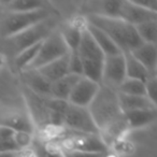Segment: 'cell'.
Returning a JSON list of instances; mask_svg holds the SVG:
<instances>
[{"label":"cell","mask_w":157,"mask_h":157,"mask_svg":"<svg viewBox=\"0 0 157 157\" xmlns=\"http://www.w3.org/2000/svg\"><path fill=\"white\" fill-rule=\"evenodd\" d=\"M90 113L105 143L109 144L127 128L124 114L118 105L117 92L100 84L98 94L90 105Z\"/></svg>","instance_id":"1"},{"label":"cell","mask_w":157,"mask_h":157,"mask_svg":"<svg viewBox=\"0 0 157 157\" xmlns=\"http://www.w3.org/2000/svg\"><path fill=\"white\" fill-rule=\"evenodd\" d=\"M85 23L100 29L116 44L122 53L130 52L143 42L137 35L135 26L117 17L86 15Z\"/></svg>","instance_id":"2"},{"label":"cell","mask_w":157,"mask_h":157,"mask_svg":"<svg viewBox=\"0 0 157 157\" xmlns=\"http://www.w3.org/2000/svg\"><path fill=\"white\" fill-rule=\"evenodd\" d=\"M76 53L82 63L84 78H87L100 84L105 55L97 46V44L88 33L86 24Z\"/></svg>","instance_id":"3"},{"label":"cell","mask_w":157,"mask_h":157,"mask_svg":"<svg viewBox=\"0 0 157 157\" xmlns=\"http://www.w3.org/2000/svg\"><path fill=\"white\" fill-rule=\"evenodd\" d=\"M56 18L52 15L46 20L42 21V22L38 23V24L25 29L22 33L8 38V39L11 42L16 54H18L25 48L44 41L51 33L56 30Z\"/></svg>","instance_id":"4"},{"label":"cell","mask_w":157,"mask_h":157,"mask_svg":"<svg viewBox=\"0 0 157 157\" xmlns=\"http://www.w3.org/2000/svg\"><path fill=\"white\" fill-rule=\"evenodd\" d=\"M61 127L72 132L99 135V130L90 115L88 108L76 107L70 103H67L63 113Z\"/></svg>","instance_id":"5"},{"label":"cell","mask_w":157,"mask_h":157,"mask_svg":"<svg viewBox=\"0 0 157 157\" xmlns=\"http://www.w3.org/2000/svg\"><path fill=\"white\" fill-rule=\"evenodd\" d=\"M55 145L65 150L97 153V154H105L108 148V145L99 135L72 132V131H68L67 135L61 136L59 143Z\"/></svg>","instance_id":"6"},{"label":"cell","mask_w":157,"mask_h":157,"mask_svg":"<svg viewBox=\"0 0 157 157\" xmlns=\"http://www.w3.org/2000/svg\"><path fill=\"white\" fill-rule=\"evenodd\" d=\"M52 11L48 7L39 10L29 12H17V13H10L6 17L2 24L3 36L10 38L12 36L24 31L25 29L46 20L52 16Z\"/></svg>","instance_id":"7"},{"label":"cell","mask_w":157,"mask_h":157,"mask_svg":"<svg viewBox=\"0 0 157 157\" xmlns=\"http://www.w3.org/2000/svg\"><path fill=\"white\" fill-rule=\"evenodd\" d=\"M69 53V48L66 45L60 31L56 29L44 41H42L37 57L26 70H37L56 59L66 56Z\"/></svg>","instance_id":"8"},{"label":"cell","mask_w":157,"mask_h":157,"mask_svg":"<svg viewBox=\"0 0 157 157\" xmlns=\"http://www.w3.org/2000/svg\"><path fill=\"white\" fill-rule=\"evenodd\" d=\"M0 126L14 132L33 133L35 122L29 110L20 107H8L0 109Z\"/></svg>","instance_id":"9"},{"label":"cell","mask_w":157,"mask_h":157,"mask_svg":"<svg viewBox=\"0 0 157 157\" xmlns=\"http://www.w3.org/2000/svg\"><path fill=\"white\" fill-rule=\"evenodd\" d=\"M126 78V67H125L124 54L105 56L101 76V85L112 90H117L118 86Z\"/></svg>","instance_id":"10"},{"label":"cell","mask_w":157,"mask_h":157,"mask_svg":"<svg viewBox=\"0 0 157 157\" xmlns=\"http://www.w3.org/2000/svg\"><path fill=\"white\" fill-rule=\"evenodd\" d=\"M99 88H100L99 83L81 76L70 93L67 102L76 107L88 108L96 95L98 94Z\"/></svg>","instance_id":"11"},{"label":"cell","mask_w":157,"mask_h":157,"mask_svg":"<svg viewBox=\"0 0 157 157\" xmlns=\"http://www.w3.org/2000/svg\"><path fill=\"white\" fill-rule=\"evenodd\" d=\"M118 18L125 21L132 26H137L150 21H157V13L143 9L131 2L130 0H125V1H121Z\"/></svg>","instance_id":"12"},{"label":"cell","mask_w":157,"mask_h":157,"mask_svg":"<svg viewBox=\"0 0 157 157\" xmlns=\"http://www.w3.org/2000/svg\"><path fill=\"white\" fill-rule=\"evenodd\" d=\"M131 56L138 60L150 73L156 74L157 68V48L156 44L141 43L139 46L129 52Z\"/></svg>","instance_id":"13"},{"label":"cell","mask_w":157,"mask_h":157,"mask_svg":"<svg viewBox=\"0 0 157 157\" xmlns=\"http://www.w3.org/2000/svg\"><path fill=\"white\" fill-rule=\"evenodd\" d=\"M37 71L51 84L69 74V54L37 69Z\"/></svg>","instance_id":"14"},{"label":"cell","mask_w":157,"mask_h":157,"mask_svg":"<svg viewBox=\"0 0 157 157\" xmlns=\"http://www.w3.org/2000/svg\"><path fill=\"white\" fill-rule=\"evenodd\" d=\"M124 114L125 122L128 129H138L152 124L156 120V108L154 109H142L136 111L126 112Z\"/></svg>","instance_id":"15"},{"label":"cell","mask_w":157,"mask_h":157,"mask_svg":"<svg viewBox=\"0 0 157 157\" xmlns=\"http://www.w3.org/2000/svg\"><path fill=\"white\" fill-rule=\"evenodd\" d=\"M80 78H81L80 75L69 73L63 78H59L58 81L52 83L50 97L54 99H58V100L68 101L70 93L73 90L74 85L76 84Z\"/></svg>","instance_id":"16"},{"label":"cell","mask_w":157,"mask_h":157,"mask_svg":"<svg viewBox=\"0 0 157 157\" xmlns=\"http://www.w3.org/2000/svg\"><path fill=\"white\" fill-rule=\"evenodd\" d=\"M25 82L30 92L41 97H50L52 84L45 80L37 70H25Z\"/></svg>","instance_id":"17"},{"label":"cell","mask_w":157,"mask_h":157,"mask_svg":"<svg viewBox=\"0 0 157 157\" xmlns=\"http://www.w3.org/2000/svg\"><path fill=\"white\" fill-rule=\"evenodd\" d=\"M117 100L123 113L136 110L156 108V105H154L146 96H129L117 93Z\"/></svg>","instance_id":"18"},{"label":"cell","mask_w":157,"mask_h":157,"mask_svg":"<svg viewBox=\"0 0 157 157\" xmlns=\"http://www.w3.org/2000/svg\"><path fill=\"white\" fill-rule=\"evenodd\" d=\"M121 1L108 0V1H93L87 3L86 15H100L108 17H117Z\"/></svg>","instance_id":"19"},{"label":"cell","mask_w":157,"mask_h":157,"mask_svg":"<svg viewBox=\"0 0 157 157\" xmlns=\"http://www.w3.org/2000/svg\"><path fill=\"white\" fill-rule=\"evenodd\" d=\"M86 29H87L90 37L93 38V40L95 41V43L97 44V46L102 51V53L105 56L116 55V54L122 53L120 48L116 46V44L114 43L103 31H101L100 29L96 28V27H94V26H90V25H88V24H86Z\"/></svg>","instance_id":"20"},{"label":"cell","mask_w":157,"mask_h":157,"mask_svg":"<svg viewBox=\"0 0 157 157\" xmlns=\"http://www.w3.org/2000/svg\"><path fill=\"white\" fill-rule=\"evenodd\" d=\"M84 28H85V21H82L81 23H72L69 26L66 27L63 31H60L63 41H65L67 48H69V52L78 51Z\"/></svg>","instance_id":"21"},{"label":"cell","mask_w":157,"mask_h":157,"mask_svg":"<svg viewBox=\"0 0 157 157\" xmlns=\"http://www.w3.org/2000/svg\"><path fill=\"white\" fill-rule=\"evenodd\" d=\"M125 58V67H126V78H135V80H139L145 83L148 78L152 75H156V74H152L141 65L138 60H136L129 52L123 53Z\"/></svg>","instance_id":"22"},{"label":"cell","mask_w":157,"mask_h":157,"mask_svg":"<svg viewBox=\"0 0 157 157\" xmlns=\"http://www.w3.org/2000/svg\"><path fill=\"white\" fill-rule=\"evenodd\" d=\"M30 152L33 157H63L58 146L42 139H33Z\"/></svg>","instance_id":"23"},{"label":"cell","mask_w":157,"mask_h":157,"mask_svg":"<svg viewBox=\"0 0 157 157\" xmlns=\"http://www.w3.org/2000/svg\"><path fill=\"white\" fill-rule=\"evenodd\" d=\"M137 35L143 43L156 44L157 41V21H150L135 26Z\"/></svg>","instance_id":"24"},{"label":"cell","mask_w":157,"mask_h":157,"mask_svg":"<svg viewBox=\"0 0 157 157\" xmlns=\"http://www.w3.org/2000/svg\"><path fill=\"white\" fill-rule=\"evenodd\" d=\"M116 92L120 94L129 95V96H146L145 83L139 80L126 78L117 87Z\"/></svg>","instance_id":"25"},{"label":"cell","mask_w":157,"mask_h":157,"mask_svg":"<svg viewBox=\"0 0 157 157\" xmlns=\"http://www.w3.org/2000/svg\"><path fill=\"white\" fill-rule=\"evenodd\" d=\"M7 6L11 13H17V12H29L42 9L48 7V3L40 0H14V1H9Z\"/></svg>","instance_id":"26"},{"label":"cell","mask_w":157,"mask_h":157,"mask_svg":"<svg viewBox=\"0 0 157 157\" xmlns=\"http://www.w3.org/2000/svg\"><path fill=\"white\" fill-rule=\"evenodd\" d=\"M42 42L37 43L35 45H31L29 48L23 50L22 52H20L18 54H16L15 56V65L18 69L21 70H26L29 66L31 65L35 58L37 57V54L39 52L40 45H41Z\"/></svg>","instance_id":"27"},{"label":"cell","mask_w":157,"mask_h":157,"mask_svg":"<svg viewBox=\"0 0 157 157\" xmlns=\"http://www.w3.org/2000/svg\"><path fill=\"white\" fill-rule=\"evenodd\" d=\"M69 73L83 76L82 63L80 60V57H78L76 52L69 53Z\"/></svg>","instance_id":"28"},{"label":"cell","mask_w":157,"mask_h":157,"mask_svg":"<svg viewBox=\"0 0 157 157\" xmlns=\"http://www.w3.org/2000/svg\"><path fill=\"white\" fill-rule=\"evenodd\" d=\"M13 138L20 151H25L28 147H30L33 139V135L27 132H14Z\"/></svg>","instance_id":"29"},{"label":"cell","mask_w":157,"mask_h":157,"mask_svg":"<svg viewBox=\"0 0 157 157\" xmlns=\"http://www.w3.org/2000/svg\"><path fill=\"white\" fill-rule=\"evenodd\" d=\"M145 95L154 105H156V97H157L156 75H152L145 82Z\"/></svg>","instance_id":"30"},{"label":"cell","mask_w":157,"mask_h":157,"mask_svg":"<svg viewBox=\"0 0 157 157\" xmlns=\"http://www.w3.org/2000/svg\"><path fill=\"white\" fill-rule=\"evenodd\" d=\"M63 157H105V154H97V153H85L78 151H71L60 148Z\"/></svg>","instance_id":"31"},{"label":"cell","mask_w":157,"mask_h":157,"mask_svg":"<svg viewBox=\"0 0 157 157\" xmlns=\"http://www.w3.org/2000/svg\"><path fill=\"white\" fill-rule=\"evenodd\" d=\"M13 133H14V131L0 126V142L2 141V140L7 139V138L11 137V136H13Z\"/></svg>","instance_id":"32"},{"label":"cell","mask_w":157,"mask_h":157,"mask_svg":"<svg viewBox=\"0 0 157 157\" xmlns=\"http://www.w3.org/2000/svg\"><path fill=\"white\" fill-rule=\"evenodd\" d=\"M17 157H33V154H31L30 150H25V151H21L20 153H18Z\"/></svg>","instance_id":"33"},{"label":"cell","mask_w":157,"mask_h":157,"mask_svg":"<svg viewBox=\"0 0 157 157\" xmlns=\"http://www.w3.org/2000/svg\"><path fill=\"white\" fill-rule=\"evenodd\" d=\"M20 152H14V153H0V157H17Z\"/></svg>","instance_id":"34"}]
</instances>
